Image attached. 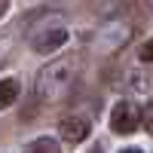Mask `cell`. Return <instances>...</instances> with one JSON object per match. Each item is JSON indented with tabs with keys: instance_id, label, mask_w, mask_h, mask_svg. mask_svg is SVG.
I'll return each instance as SVG.
<instances>
[{
	"instance_id": "6da1fadb",
	"label": "cell",
	"mask_w": 153,
	"mask_h": 153,
	"mask_svg": "<svg viewBox=\"0 0 153 153\" xmlns=\"http://www.w3.org/2000/svg\"><path fill=\"white\" fill-rule=\"evenodd\" d=\"M80 71H83V58L80 55H65V58L49 61V65L37 74V80H34L37 98L46 101V104H58V101H65L74 92L76 80H80Z\"/></svg>"
},
{
	"instance_id": "7a4b0ae2",
	"label": "cell",
	"mask_w": 153,
	"mask_h": 153,
	"mask_svg": "<svg viewBox=\"0 0 153 153\" xmlns=\"http://www.w3.org/2000/svg\"><path fill=\"white\" fill-rule=\"evenodd\" d=\"M141 123H144V110H138L132 101H120L110 110V129L117 135H132V132H138Z\"/></svg>"
},
{
	"instance_id": "3957f363",
	"label": "cell",
	"mask_w": 153,
	"mask_h": 153,
	"mask_svg": "<svg viewBox=\"0 0 153 153\" xmlns=\"http://www.w3.org/2000/svg\"><path fill=\"white\" fill-rule=\"evenodd\" d=\"M31 49L34 52H52V49H61L68 43V31L61 25H46V28H37L31 31Z\"/></svg>"
},
{
	"instance_id": "277c9868",
	"label": "cell",
	"mask_w": 153,
	"mask_h": 153,
	"mask_svg": "<svg viewBox=\"0 0 153 153\" xmlns=\"http://www.w3.org/2000/svg\"><path fill=\"white\" fill-rule=\"evenodd\" d=\"M89 129H92V126H89L86 117H65V120L58 123V135L65 138L68 144H80V141H86V138H89Z\"/></svg>"
},
{
	"instance_id": "5b68a950",
	"label": "cell",
	"mask_w": 153,
	"mask_h": 153,
	"mask_svg": "<svg viewBox=\"0 0 153 153\" xmlns=\"http://www.w3.org/2000/svg\"><path fill=\"white\" fill-rule=\"evenodd\" d=\"M16 98H19V83L12 80V76H6V80L0 83V107H9Z\"/></svg>"
},
{
	"instance_id": "8992f818",
	"label": "cell",
	"mask_w": 153,
	"mask_h": 153,
	"mask_svg": "<svg viewBox=\"0 0 153 153\" xmlns=\"http://www.w3.org/2000/svg\"><path fill=\"white\" fill-rule=\"evenodd\" d=\"M25 153H61V147L52 141V138H37V141L28 144V150Z\"/></svg>"
},
{
	"instance_id": "52a82bcc",
	"label": "cell",
	"mask_w": 153,
	"mask_h": 153,
	"mask_svg": "<svg viewBox=\"0 0 153 153\" xmlns=\"http://www.w3.org/2000/svg\"><path fill=\"white\" fill-rule=\"evenodd\" d=\"M144 126H147V132L153 135V101H147V107H144Z\"/></svg>"
},
{
	"instance_id": "ba28073f",
	"label": "cell",
	"mask_w": 153,
	"mask_h": 153,
	"mask_svg": "<svg viewBox=\"0 0 153 153\" xmlns=\"http://www.w3.org/2000/svg\"><path fill=\"white\" fill-rule=\"evenodd\" d=\"M141 61H153V37L141 46Z\"/></svg>"
},
{
	"instance_id": "9c48e42d",
	"label": "cell",
	"mask_w": 153,
	"mask_h": 153,
	"mask_svg": "<svg viewBox=\"0 0 153 153\" xmlns=\"http://www.w3.org/2000/svg\"><path fill=\"white\" fill-rule=\"evenodd\" d=\"M123 153H141V150H138V147H129V150H123Z\"/></svg>"
},
{
	"instance_id": "30bf717a",
	"label": "cell",
	"mask_w": 153,
	"mask_h": 153,
	"mask_svg": "<svg viewBox=\"0 0 153 153\" xmlns=\"http://www.w3.org/2000/svg\"><path fill=\"white\" fill-rule=\"evenodd\" d=\"M89 153H101V147H95V150H89Z\"/></svg>"
}]
</instances>
